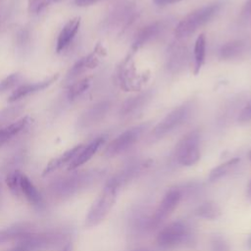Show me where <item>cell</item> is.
I'll list each match as a JSON object with an SVG mask.
<instances>
[{
    "label": "cell",
    "mask_w": 251,
    "mask_h": 251,
    "mask_svg": "<svg viewBox=\"0 0 251 251\" xmlns=\"http://www.w3.org/2000/svg\"><path fill=\"white\" fill-rule=\"evenodd\" d=\"M152 90H148L144 93L126 99L121 107L120 114L122 116H130L135 114L149 102V100L152 98Z\"/></svg>",
    "instance_id": "16"
},
{
    "label": "cell",
    "mask_w": 251,
    "mask_h": 251,
    "mask_svg": "<svg viewBox=\"0 0 251 251\" xmlns=\"http://www.w3.org/2000/svg\"><path fill=\"white\" fill-rule=\"evenodd\" d=\"M21 176H22V173L20 171L16 170V171L9 173V175L6 177V182H7L9 189L11 190V192L14 195H17V196H19L21 193V188H20Z\"/></svg>",
    "instance_id": "29"
},
{
    "label": "cell",
    "mask_w": 251,
    "mask_h": 251,
    "mask_svg": "<svg viewBox=\"0 0 251 251\" xmlns=\"http://www.w3.org/2000/svg\"><path fill=\"white\" fill-rule=\"evenodd\" d=\"M249 159H250V161H251V150L249 151Z\"/></svg>",
    "instance_id": "41"
},
{
    "label": "cell",
    "mask_w": 251,
    "mask_h": 251,
    "mask_svg": "<svg viewBox=\"0 0 251 251\" xmlns=\"http://www.w3.org/2000/svg\"><path fill=\"white\" fill-rule=\"evenodd\" d=\"M210 251H231V248L223 235L214 234L210 238Z\"/></svg>",
    "instance_id": "28"
},
{
    "label": "cell",
    "mask_w": 251,
    "mask_h": 251,
    "mask_svg": "<svg viewBox=\"0 0 251 251\" xmlns=\"http://www.w3.org/2000/svg\"><path fill=\"white\" fill-rule=\"evenodd\" d=\"M79 25H80L79 17L73 18L65 24V25L61 29L57 38V43H56L57 53L62 52L70 45V43L73 41V39L75 38V34L78 31Z\"/></svg>",
    "instance_id": "13"
},
{
    "label": "cell",
    "mask_w": 251,
    "mask_h": 251,
    "mask_svg": "<svg viewBox=\"0 0 251 251\" xmlns=\"http://www.w3.org/2000/svg\"><path fill=\"white\" fill-rule=\"evenodd\" d=\"M20 188L21 192L25 195V197L31 205L38 208L43 206V198L41 194L39 193L35 185L32 183V181L23 173L20 179Z\"/></svg>",
    "instance_id": "17"
},
{
    "label": "cell",
    "mask_w": 251,
    "mask_h": 251,
    "mask_svg": "<svg viewBox=\"0 0 251 251\" xmlns=\"http://www.w3.org/2000/svg\"><path fill=\"white\" fill-rule=\"evenodd\" d=\"M205 57H206V36L204 33H201L194 45V73L197 75L204 62H205Z\"/></svg>",
    "instance_id": "24"
},
{
    "label": "cell",
    "mask_w": 251,
    "mask_h": 251,
    "mask_svg": "<svg viewBox=\"0 0 251 251\" xmlns=\"http://www.w3.org/2000/svg\"><path fill=\"white\" fill-rule=\"evenodd\" d=\"M239 161H240L239 158H232V159L215 167L214 169L211 170V172L208 176V180L210 182H214V181L219 180L220 178L224 177L237 166Z\"/></svg>",
    "instance_id": "23"
},
{
    "label": "cell",
    "mask_w": 251,
    "mask_h": 251,
    "mask_svg": "<svg viewBox=\"0 0 251 251\" xmlns=\"http://www.w3.org/2000/svg\"><path fill=\"white\" fill-rule=\"evenodd\" d=\"M167 25L168 24L165 21H156L145 25L136 34L132 43V47L134 49H138L143 45L156 39L166 30Z\"/></svg>",
    "instance_id": "9"
},
{
    "label": "cell",
    "mask_w": 251,
    "mask_h": 251,
    "mask_svg": "<svg viewBox=\"0 0 251 251\" xmlns=\"http://www.w3.org/2000/svg\"><path fill=\"white\" fill-rule=\"evenodd\" d=\"M247 246H248V248L251 250V235L249 236V238H248V240H247Z\"/></svg>",
    "instance_id": "37"
},
{
    "label": "cell",
    "mask_w": 251,
    "mask_h": 251,
    "mask_svg": "<svg viewBox=\"0 0 251 251\" xmlns=\"http://www.w3.org/2000/svg\"><path fill=\"white\" fill-rule=\"evenodd\" d=\"M247 196L251 200V180H250V182L248 184V187H247Z\"/></svg>",
    "instance_id": "35"
},
{
    "label": "cell",
    "mask_w": 251,
    "mask_h": 251,
    "mask_svg": "<svg viewBox=\"0 0 251 251\" xmlns=\"http://www.w3.org/2000/svg\"><path fill=\"white\" fill-rule=\"evenodd\" d=\"M0 1H1V0H0Z\"/></svg>",
    "instance_id": "42"
},
{
    "label": "cell",
    "mask_w": 251,
    "mask_h": 251,
    "mask_svg": "<svg viewBox=\"0 0 251 251\" xmlns=\"http://www.w3.org/2000/svg\"><path fill=\"white\" fill-rule=\"evenodd\" d=\"M22 80V75L20 73H13L0 81V94L7 92L10 89L16 87Z\"/></svg>",
    "instance_id": "27"
},
{
    "label": "cell",
    "mask_w": 251,
    "mask_h": 251,
    "mask_svg": "<svg viewBox=\"0 0 251 251\" xmlns=\"http://www.w3.org/2000/svg\"><path fill=\"white\" fill-rule=\"evenodd\" d=\"M192 112L193 105L190 102H185L175 108L153 128L151 133L152 140L160 139L178 128L188 121Z\"/></svg>",
    "instance_id": "3"
},
{
    "label": "cell",
    "mask_w": 251,
    "mask_h": 251,
    "mask_svg": "<svg viewBox=\"0 0 251 251\" xmlns=\"http://www.w3.org/2000/svg\"><path fill=\"white\" fill-rule=\"evenodd\" d=\"M148 126V124H141L126 129L107 145L104 155L108 158H113L127 151L138 142Z\"/></svg>",
    "instance_id": "7"
},
{
    "label": "cell",
    "mask_w": 251,
    "mask_h": 251,
    "mask_svg": "<svg viewBox=\"0 0 251 251\" xmlns=\"http://www.w3.org/2000/svg\"><path fill=\"white\" fill-rule=\"evenodd\" d=\"M238 121L240 123H247L251 121V101L239 113Z\"/></svg>",
    "instance_id": "31"
},
{
    "label": "cell",
    "mask_w": 251,
    "mask_h": 251,
    "mask_svg": "<svg viewBox=\"0 0 251 251\" xmlns=\"http://www.w3.org/2000/svg\"><path fill=\"white\" fill-rule=\"evenodd\" d=\"M186 61V52L183 47L175 46L171 50L170 57L168 59V68L173 72H177L182 69Z\"/></svg>",
    "instance_id": "25"
},
{
    "label": "cell",
    "mask_w": 251,
    "mask_h": 251,
    "mask_svg": "<svg viewBox=\"0 0 251 251\" xmlns=\"http://www.w3.org/2000/svg\"><path fill=\"white\" fill-rule=\"evenodd\" d=\"M61 251H72V243H68Z\"/></svg>",
    "instance_id": "34"
},
{
    "label": "cell",
    "mask_w": 251,
    "mask_h": 251,
    "mask_svg": "<svg viewBox=\"0 0 251 251\" xmlns=\"http://www.w3.org/2000/svg\"><path fill=\"white\" fill-rule=\"evenodd\" d=\"M29 117L25 116L17 120L16 122L0 128V148L8 141H10L14 136L19 134L23 129H25L26 126L29 124Z\"/></svg>",
    "instance_id": "18"
},
{
    "label": "cell",
    "mask_w": 251,
    "mask_h": 251,
    "mask_svg": "<svg viewBox=\"0 0 251 251\" xmlns=\"http://www.w3.org/2000/svg\"><path fill=\"white\" fill-rule=\"evenodd\" d=\"M180 0H153V2L158 5V6H165L168 4H173V3H176Z\"/></svg>",
    "instance_id": "33"
},
{
    "label": "cell",
    "mask_w": 251,
    "mask_h": 251,
    "mask_svg": "<svg viewBox=\"0 0 251 251\" xmlns=\"http://www.w3.org/2000/svg\"><path fill=\"white\" fill-rule=\"evenodd\" d=\"M190 238L191 233L188 226L182 221H176L170 223L159 231L156 241L161 248L168 249L184 244Z\"/></svg>",
    "instance_id": "6"
},
{
    "label": "cell",
    "mask_w": 251,
    "mask_h": 251,
    "mask_svg": "<svg viewBox=\"0 0 251 251\" xmlns=\"http://www.w3.org/2000/svg\"><path fill=\"white\" fill-rule=\"evenodd\" d=\"M248 9H249V11H251V1H250L249 4H248Z\"/></svg>",
    "instance_id": "39"
},
{
    "label": "cell",
    "mask_w": 251,
    "mask_h": 251,
    "mask_svg": "<svg viewBox=\"0 0 251 251\" xmlns=\"http://www.w3.org/2000/svg\"><path fill=\"white\" fill-rule=\"evenodd\" d=\"M90 77H84L78 81L74 82L73 84L70 85L68 89V98L69 100H75L78 96H80L90 85Z\"/></svg>",
    "instance_id": "26"
},
{
    "label": "cell",
    "mask_w": 251,
    "mask_h": 251,
    "mask_svg": "<svg viewBox=\"0 0 251 251\" xmlns=\"http://www.w3.org/2000/svg\"><path fill=\"white\" fill-rule=\"evenodd\" d=\"M194 213L197 217H199L201 219L213 221V220H217L218 218L221 217L222 210H221L220 206L218 205V203H216L215 201L208 200V201L202 202L200 205H198L195 208Z\"/></svg>",
    "instance_id": "20"
},
{
    "label": "cell",
    "mask_w": 251,
    "mask_h": 251,
    "mask_svg": "<svg viewBox=\"0 0 251 251\" xmlns=\"http://www.w3.org/2000/svg\"><path fill=\"white\" fill-rule=\"evenodd\" d=\"M181 191L179 188H172L164 195L163 199L155 209L154 213L147 219L146 228L153 230L157 228L173 213L181 200Z\"/></svg>",
    "instance_id": "8"
},
{
    "label": "cell",
    "mask_w": 251,
    "mask_h": 251,
    "mask_svg": "<svg viewBox=\"0 0 251 251\" xmlns=\"http://www.w3.org/2000/svg\"><path fill=\"white\" fill-rule=\"evenodd\" d=\"M83 145L82 144H78V145H75L74 146L73 148L65 151L63 154H61L60 156H58L57 158H54L52 159L47 165L46 167L44 168L43 170V173H42V176H45L57 170H59L60 168H62L63 166L65 165H69L75 158V156L79 153V151L82 149Z\"/></svg>",
    "instance_id": "14"
},
{
    "label": "cell",
    "mask_w": 251,
    "mask_h": 251,
    "mask_svg": "<svg viewBox=\"0 0 251 251\" xmlns=\"http://www.w3.org/2000/svg\"><path fill=\"white\" fill-rule=\"evenodd\" d=\"M58 77H59V74H55V75H51L50 77H48L44 80L38 81V82L21 84L15 90H13L12 94L8 98V102L12 103V102H15L19 99H22V98L29 95V94H33L35 92L41 91V90L49 87L53 82H55L57 80Z\"/></svg>",
    "instance_id": "10"
},
{
    "label": "cell",
    "mask_w": 251,
    "mask_h": 251,
    "mask_svg": "<svg viewBox=\"0 0 251 251\" xmlns=\"http://www.w3.org/2000/svg\"><path fill=\"white\" fill-rule=\"evenodd\" d=\"M61 0H50V3H57V2H60Z\"/></svg>",
    "instance_id": "38"
},
{
    "label": "cell",
    "mask_w": 251,
    "mask_h": 251,
    "mask_svg": "<svg viewBox=\"0 0 251 251\" xmlns=\"http://www.w3.org/2000/svg\"><path fill=\"white\" fill-rule=\"evenodd\" d=\"M97 65V60L95 57H93L92 54L87 55L83 58H81L80 60H78L69 71L68 75H67V78L69 80L78 76L79 75H81L82 73H84L86 70L94 68Z\"/></svg>",
    "instance_id": "21"
},
{
    "label": "cell",
    "mask_w": 251,
    "mask_h": 251,
    "mask_svg": "<svg viewBox=\"0 0 251 251\" xmlns=\"http://www.w3.org/2000/svg\"><path fill=\"white\" fill-rule=\"evenodd\" d=\"M147 167V164L144 162H134L126 166L123 170L118 172L115 176H113L109 180L113 182L118 188L124 186L134 177H136L139 174L143 172V170Z\"/></svg>",
    "instance_id": "12"
},
{
    "label": "cell",
    "mask_w": 251,
    "mask_h": 251,
    "mask_svg": "<svg viewBox=\"0 0 251 251\" xmlns=\"http://www.w3.org/2000/svg\"><path fill=\"white\" fill-rule=\"evenodd\" d=\"M32 232L31 226L28 224H17L12 226L0 229V244L6 242L17 241L19 242L27 234Z\"/></svg>",
    "instance_id": "15"
},
{
    "label": "cell",
    "mask_w": 251,
    "mask_h": 251,
    "mask_svg": "<svg viewBox=\"0 0 251 251\" xmlns=\"http://www.w3.org/2000/svg\"><path fill=\"white\" fill-rule=\"evenodd\" d=\"M221 9L222 3L217 2L191 12L176 25L175 29L176 36L177 38H185L191 35L201 26L212 21L220 13Z\"/></svg>",
    "instance_id": "1"
},
{
    "label": "cell",
    "mask_w": 251,
    "mask_h": 251,
    "mask_svg": "<svg viewBox=\"0 0 251 251\" xmlns=\"http://www.w3.org/2000/svg\"><path fill=\"white\" fill-rule=\"evenodd\" d=\"M200 140L201 135L198 130H192L182 136L174 150L176 161L185 167L195 165L200 159Z\"/></svg>",
    "instance_id": "4"
},
{
    "label": "cell",
    "mask_w": 251,
    "mask_h": 251,
    "mask_svg": "<svg viewBox=\"0 0 251 251\" xmlns=\"http://www.w3.org/2000/svg\"><path fill=\"white\" fill-rule=\"evenodd\" d=\"M99 1L101 0H75V3L78 7H86V6L93 5Z\"/></svg>",
    "instance_id": "32"
},
{
    "label": "cell",
    "mask_w": 251,
    "mask_h": 251,
    "mask_svg": "<svg viewBox=\"0 0 251 251\" xmlns=\"http://www.w3.org/2000/svg\"><path fill=\"white\" fill-rule=\"evenodd\" d=\"M106 137L107 136H105V135H101V136L95 138L94 140H92L86 146H83L82 149L79 151V153L75 156V158L69 164L68 171L75 170L78 167L87 163L95 155V153L99 150V148L105 143Z\"/></svg>",
    "instance_id": "11"
},
{
    "label": "cell",
    "mask_w": 251,
    "mask_h": 251,
    "mask_svg": "<svg viewBox=\"0 0 251 251\" xmlns=\"http://www.w3.org/2000/svg\"><path fill=\"white\" fill-rule=\"evenodd\" d=\"M1 191L2 189H1V182H0V201H1Z\"/></svg>",
    "instance_id": "40"
},
{
    "label": "cell",
    "mask_w": 251,
    "mask_h": 251,
    "mask_svg": "<svg viewBox=\"0 0 251 251\" xmlns=\"http://www.w3.org/2000/svg\"><path fill=\"white\" fill-rule=\"evenodd\" d=\"M118 190L119 188L113 182L107 181L88 210L84 224L86 227H93L99 225L107 217L116 202Z\"/></svg>",
    "instance_id": "2"
},
{
    "label": "cell",
    "mask_w": 251,
    "mask_h": 251,
    "mask_svg": "<svg viewBox=\"0 0 251 251\" xmlns=\"http://www.w3.org/2000/svg\"><path fill=\"white\" fill-rule=\"evenodd\" d=\"M132 251H151V250L149 248H147V247H140V248H136V249H134Z\"/></svg>",
    "instance_id": "36"
},
{
    "label": "cell",
    "mask_w": 251,
    "mask_h": 251,
    "mask_svg": "<svg viewBox=\"0 0 251 251\" xmlns=\"http://www.w3.org/2000/svg\"><path fill=\"white\" fill-rule=\"evenodd\" d=\"M246 49L247 43L244 40H232L221 47L219 55L223 60L237 59L246 52Z\"/></svg>",
    "instance_id": "19"
},
{
    "label": "cell",
    "mask_w": 251,
    "mask_h": 251,
    "mask_svg": "<svg viewBox=\"0 0 251 251\" xmlns=\"http://www.w3.org/2000/svg\"><path fill=\"white\" fill-rule=\"evenodd\" d=\"M110 107H111V104L108 101H103L94 105L91 109H89L85 113L83 117V123L86 126L97 123L108 113Z\"/></svg>",
    "instance_id": "22"
},
{
    "label": "cell",
    "mask_w": 251,
    "mask_h": 251,
    "mask_svg": "<svg viewBox=\"0 0 251 251\" xmlns=\"http://www.w3.org/2000/svg\"><path fill=\"white\" fill-rule=\"evenodd\" d=\"M100 175L101 173L97 171L74 175L54 183L51 187V191L54 195L59 197L71 196L80 189L90 186L99 178Z\"/></svg>",
    "instance_id": "5"
},
{
    "label": "cell",
    "mask_w": 251,
    "mask_h": 251,
    "mask_svg": "<svg viewBox=\"0 0 251 251\" xmlns=\"http://www.w3.org/2000/svg\"><path fill=\"white\" fill-rule=\"evenodd\" d=\"M50 4V0H27V10L30 14H39Z\"/></svg>",
    "instance_id": "30"
}]
</instances>
